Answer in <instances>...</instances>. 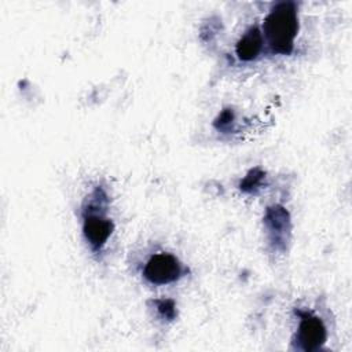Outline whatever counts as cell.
Listing matches in <instances>:
<instances>
[{
	"label": "cell",
	"mask_w": 352,
	"mask_h": 352,
	"mask_svg": "<svg viewBox=\"0 0 352 352\" xmlns=\"http://www.w3.org/2000/svg\"><path fill=\"white\" fill-rule=\"evenodd\" d=\"M183 274L180 261L170 253H157L148 258L143 268V276L153 285H168Z\"/></svg>",
	"instance_id": "obj_2"
},
{
	"label": "cell",
	"mask_w": 352,
	"mask_h": 352,
	"mask_svg": "<svg viewBox=\"0 0 352 352\" xmlns=\"http://www.w3.org/2000/svg\"><path fill=\"white\" fill-rule=\"evenodd\" d=\"M264 176H265V173L261 169H258V168L252 169L245 176V179L241 182V184H239L241 190L245 191V192H250V194L256 192V190L260 188V186H261V183L264 180Z\"/></svg>",
	"instance_id": "obj_7"
},
{
	"label": "cell",
	"mask_w": 352,
	"mask_h": 352,
	"mask_svg": "<svg viewBox=\"0 0 352 352\" xmlns=\"http://www.w3.org/2000/svg\"><path fill=\"white\" fill-rule=\"evenodd\" d=\"M157 311L160 312V315L165 319L172 320L176 315V308H175V302L172 300H157Z\"/></svg>",
	"instance_id": "obj_8"
},
{
	"label": "cell",
	"mask_w": 352,
	"mask_h": 352,
	"mask_svg": "<svg viewBox=\"0 0 352 352\" xmlns=\"http://www.w3.org/2000/svg\"><path fill=\"white\" fill-rule=\"evenodd\" d=\"M234 122V111L230 109H226L221 111V114L217 117V120L214 121V126L217 129L226 131L231 126V124Z\"/></svg>",
	"instance_id": "obj_9"
},
{
	"label": "cell",
	"mask_w": 352,
	"mask_h": 352,
	"mask_svg": "<svg viewBox=\"0 0 352 352\" xmlns=\"http://www.w3.org/2000/svg\"><path fill=\"white\" fill-rule=\"evenodd\" d=\"M264 224L270 234L271 243L276 248L283 250L287 241V234L290 230L289 213L282 206H272L267 209Z\"/></svg>",
	"instance_id": "obj_5"
},
{
	"label": "cell",
	"mask_w": 352,
	"mask_h": 352,
	"mask_svg": "<svg viewBox=\"0 0 352 352\" xmlns=\"http://www.w3.org/2000/svg\"><path fill=\"white\" fill-rule=\"evenodd\" d=\"M263 44H264V40L260 29L257 26H252L236 41V45H235L236 56L243 62L254 60L260 55L263 50Z\"/></svg>",
	"instance_id": "obj_6"
},
{
	"label": "cell",
	"mask_w": 352,
	"mask_h": 352,
	"mask_svg": "<svg viewBox=\"0 0 352 352\" xmlns=\"http://www.w3.org/2000/svg\"><path fill=\"white\" fill-rule=\"evenodd\" d=\"M114 230V226L111 220L104 217L99 213H92L91 210L84 213L82 216V232L89 243L91 249L98 253L102 250V248L106 245L107 239L110 238L111 232Z\"/></svg>",
	"instance_id": "obj_4"
},
{
	"label": "cell",
	"mask_w": 352,
	"mask_h": 352,
	"mask_svg": "<svg viewBox=\"0 0 352 352\" xmlns=\"http://www.w3.org/2000/svg\"><path fill=\"white\" fill-rule=\"evenodd\" d=\"M264 36L275 54L289 55L298 32V14L294 1L276 3L264 19Z\"/></svg>",
	"instance_id": "obj_1"
},
{
	"label": "cell",
	"mask_w": 352,
	"mask_h": 352,
	"mask_svg": "<svg viewBox=\"0 0 352 352\" xmlns=\"http://www.w3.org/2000/svg\"><path fill=\"white\" fill-rule=\"evenodd\" d=\"M297 315L300 316V324L296 337L297 346L305 352L320 349L327 338V331L320 318L305 311H297Z\"/></svg>",
	"instance_id": "obj_3"
}]
</instances>
